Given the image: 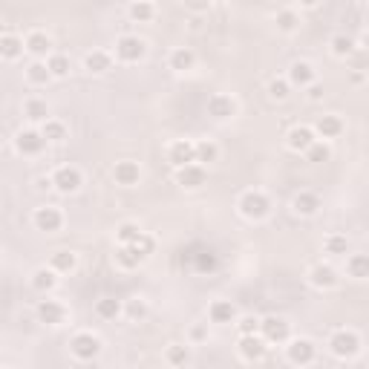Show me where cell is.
<instances>
[{
    "label": "cell",
    "instance_id": "obj_1",
    "mask_svg": "<svg viewBox=\"0 0 369 369\" xmlns=\"http://www.w3.org/2000/svg\"><path fill=\"white\" fill-rule=\"evenodd\" d=\"M237 211L242 219H249V223H263V219L272 214V200H268V193H263V190H245L237 200Z\"/></svg>",
    "mask_w": 369,
    "mask_h": 369
},
{
    "label": "cell",
    "instance_id": "obj_2",
    "mask_svg": "<svg viewBox=\"0 0 369 369\" xmlns=\"http://www.w3.org/2000/svg\"><path fill=\"white\" fill-rule=\"evenodd\" d=\"M326 347H329V352H332L335 358L352 361V358L361 355L363 340H361V335H358L355 329H335V332L329 335V340H326Z\"/></svg>",
    "mask_w": 369,
    "mask_h": 369
},
{
    "label": "cell",
    "instance_id": "obj_3",
    "mask_svg": "<svg viewBox=\"0 0 369 369\" xmlns=\"http://www.w3.org/2000/svg\"><path fill=\"white\" fill-rule=\"evenodd\" d=\"M102 349H104V340L95 332H78V335L69 337V355L76 361H84V363L95 361L98 355H102Z\"/></svg>",
    "mask_w": 369,
    "mask_h": 369
},
{
    "label": "cell",
    "instance_id": "obj_4",
    "mask_svg": "<svg viewBox=\"0 0 369 369\" xmlns=\"http://www.w3.org/2000/svg\"><path fill=\"white\" fill-rule=\"evenodd\" d=\"M113 55L121 64H139L147 55V41L141 35H118L116 46H113Z\"/></svg>",
    "mask_w": 369,
    "mask_h": 369
},
{
    "label": "cell",
    "instance_id": "obj_5",
    "mask_svg": "<svg viewBox=\"0 0 369 369\" xmlns=\"http://www.w3.org/2000/svg\"><path fill=\"white\" fill-rule=\"evenodd\" d=\"M49 185H53L58 193H67V196L78 193L84 185V174L76 165H61V167H55V174L49 176Z\"/></svg>",
    "mask_w": 369,
    "mask_h": 369
},
{
    "label": "cell",
    "instance_id": "obj_6",
    "mask_svg": "<svg viewBox=\"0 0 369 369\" xmlns=\"http://www.w3.org/2000/svg\"><path fill=\"white\" fill-rule=\"evenodd\" d=\"M268 347L272 343H286L291 337V323L280 314H268V317H260V332H257Z\"/></svg>",
    "mask_w": 369,
    "mask_h": 369
},
{
    "label": "cell",
    "instance_id": "obj_7",
    "mask_svg": "<svg viewBox=\"0 0 369 369\" xmlns=\"http://www.w3.org/2000/svg\"><path fill=\"white\" fill-rule=\"evenodd\" d=\"M286 358L294 366H309L317 358V343L312 337H288L286 340Z\"/></svg>",
    "mask_w": 369,
    "mask_h": 369
},
{
    "label": "cell",
    "instance_id": "obj_8",
    "mask_svg": "<svg viewBox=\"0 0 369 369\" xmlns=\"http://www.w3.org/2000/svg\"><path fill=\"white\" fill-rule=\"evenodd\" d=\"M309 286L317 288V291H332L340 286V272L332 265V263H314L309 268V274H306Z\"/></svg>",
    "mask_w": 369,
    "mask_h": 369
},
{
    "label": "cell",
    "instance_id": "obj_9",
    "mask_svg": "<svg viewBox=\"0 0 369 369\" xmlns=\"http://www.w3.org/2000/svg\"><path fill=\"white\" fill-rule=\"evenodd\" d=\"M32 225L43 234H55L64 228V211L58 205H41L32 211Z\"/></svg>",
    "mask_w": 369,
    "mask_h": 369
},
{
    "label": "cell",
    "instance_id": "obj_10",
    "mask_svg": "<svg viewBox=\"0 0 369 369\" xmlns=\"http://www.w3.org/2000/svg\"><path fill=\"white\" fill-rule=\"evenodd\" d=\"M43 147H46V141H43L38 127H23L15 133V151L20 156H41Z\"/></svg>",
    "mask_w": 369,
    "mask_h": 369
},
{
    "label": "cell",
    "instance_id": "obj_11",
    "mask_svg": "<svg viewBox=\"0 0 369 369\" xmlns=\"http://www.w3.org/2000/svg\"><path fill=\"white\" fill-rule=\"evenodd\" d=\"M23 49H27L35 61H46L53 55V38H49L43 29H32V32H27V38H23Z\"/></svg>",
    "mask_w": 369,
    "mask_h": 369
},
{
    "label": "cell",
    "instance_id": "obj_12",
    "mask_svg": "<svg viewBox=\"0 0 369 369\" xmlns=\"http://www.w3.org/2000/svg\"><path fill=\"white\" fill-rule=\"evenodd\" d=\"M167 162L174 165L176 170L179 167H188L196 162V147L190 139H176V141H170L167 144Z\"/></svg>",
    "mask_w": 369,
    "mask_h": 369
},
{
    "label": "cell",
    "instance_id": "obj_13",
    "mask_svg": "<svg viewBox=\"0 0 369 369\" xmlns=\"http://www.w3.org/2000/svg\"><path fill=\"white\" fill-rule=\"evenodd\" d=\"M208 116L216 121H228L237 116V98L228 92H214L208 98Z\"/></svg>",
    "mask_w": 369,
    "mask_h": 369
},
{
    "label": "cell",
    "instance_id": "obj_14",
    "mask_svg": "<svg viewBox=\"0 0 369 369\" xmlns=\"http://www.w3.org/2000/svg\"><path fill=\"white\" fill-rule=\"evenodd\" d=\"M237 352H239V358H242V361L257 363V361H263V358H265L268 343H265L260 335H242V337L237 340Z\"/></svg>",
    "mask_w": 369,
    "mask_h": 369
},
{
    "label": "cell",
    "instance_id": "obj_15",
    "mask_svg": "<svg viewBox=\"0 0 369 369\" xmlns=\"http://www.w3.org/2000/svg\"><path fill=\"white\" fill-rule=\"evenodd\" d=\"M286 81H288V87L306 90V87H312V84L317 81V69H314V64H309V61H294V64L288 67Z\"/></svg>",
    "mask_w": 369,
    "mask_h": 369
},
{
    "label": "cell",
    "instance_id": "obj_16",
    "mask_svg": "<svg viewBox=\"0 0 369 369\" xmlns=\"http://www.w3.org/2000/svg\"><path fill=\"white\" fill-rule=\"evenodd\" d=\"M35 317L46 326H61L67 321V306L61 300H41L35 306Z\"/></svg>",
    "mask_w": 369,
    "mask_h": 369
},
{
    "label": "cell",
    "instance_id": "obj_17",
    "mask_svg": "<svg viewBox=\"0 0 369 369\" xmlns=\"http://www.w3.org/2000/svg\"><path fill=\"white\" fill-rule=\"evenodd\" d=\"M205 182H208V170L202 165H196V162L176 170V185L185 188V190H200Z\"/></svg>",
    "mask_w": 369,
    "mask_h": 369
},
{
    "label": "cell",
    "instance_id": "obj_18",
    "mask_svg": "<svg viewBox=\"0 0 369 369\" xmlns=\"http://www.w3.org/2000/svg\"><path fill=\"white\" fill-rule=\"evenodd\" d=\"M113 179H116V185H121V188H133V185H139V182H141V167H139V162H133V159H121V162H116V167H113Z\"/></svg>",
    "mask_w": 369,
    "mask_h": 369
},
{
    "label": "cell",
    "instance_id": "obj_19",
    "mask_svg": "<svg viewBox=\"0 0 369 369\" xmlns=\"http://www.w3.org/2000/svg\"><path fill=\"white\" fill-rule=\"evenodd\" d=\"M314 136L321 139V141H332V139H337L340 133H343V118L340 116H335V113H326V116H317V121H314Z\"/></svg>",
    "mask_w": 369,
    "mask_h": 369
},
{
    "label": "cell",
    "instance_id": "obj_20",
    "mask_svg": "<svg viewBox=\"0 0 369 369\" xmlns=\"http://www.w3.org/2000/svg\"><path fill=\"white\" fill-rule=\"evenodd\" d=\"M239 317V312H237V306L231 303V300H214L211 306H208V321L211 323H216V326H228V323H234Z\"/></svg>",
    "mask_w": 369,
    "mask_h": 369
},
{
    "label": "cell",
    "instance_id": "obj_21",
    "mask_svg": "<svg viewBox=\"0 0 369 369\" xmlns=\"http://www.w3.org/2000/svg\"><path fill=\"white\" fill-rule=\"evenodd\" d=\"M314 141H317V136H314V130H312L309 125H298V127H291V130H288V136H286L288 151H294V153H306Z\"/></svg>",
    "mask_w": 369,
    "mask_h": 369
},
{
    "label": "cell",
    "instance_id": "obj_22",
    "mask_svg": "<svg viewBox=\"0 0 369 369\" xmlns=\"http://www.w3.org/2000/svg\"><path fill=\"white\" fill-rule=\"evenodd\" d=\"M321 208H323V202H321V196H317L314 190H300L291 200V211L298 214V216H317V211H321Z\"/></svg>",
    "mask_w": 369,
    "mask_h": 369
},
{
    "label": "cell",
    "instance_id": "obj_23",
    "mask_svg": "<svg viewBox=\"0 0 369 369\" xmlns=\"http://www.w3.org/2000/svg\"><path fill=\"white\" fill-rule=\"evenodd\" d=\"M84 69L90 72V76H107V72L113 69V55L107 53V49H92V53L84 55Z\"/></svg>",
    "mask_w": 369,
    "mask_h": 369
},
{
    "label": "cell",
    "instance_id": "obj_24",
    "mask_svg": "<svg viewBox=\"0 0 369 369\" xmlns=\"http://www.w3.org/2000/svg\"><path fill=\"white\" fill-rule=\"evenodd\" d=\"M49 268L61 277V274H72L78 268V254L69 251V249H58L53 257H49Z\"/></svg>",
    "mask_w": 369,
    "mask_h": 369
},
{
    "label": "cell",
    "instance_id": "obj_25",
    "mask_svg": "<svg viewBox=\"0 0 369 369\" xmlns=\"http://www.w3.org/2000/svg\"><path fill=\"white\" fill-rule=\"evenodd\" d=\"M196 64V53L190 46H176V49H170V55H167V67L174 69V72H190Z\"/></svg>",
    "mask_w": 369,
    "mask_h": 369
},
{
    "label": "cell",
    "instance_id": "obj_26",
    "mask_svg": "<svg viewBox=\"0 0 369 369\" xmlns=\"http://www.w3.org/2000/svg\"><path fill=\"white\" fill-rule=\"evenodd\" d=\"M23 38L20 35H15V32H4L0 35V58L4 61H18V58H23Z\"/></svg>",
    "mask_w": 369,
    "mask_h": 369
},
{
    "label": "cell",
    "instance_id": "obj_27",
    "mask_svg": "<svg viewBox=\"0 0 369 369\" xmlns=\"http://www.w3.org/2000/svg\"><path fill=\"white\" fill-rule=\"evenodd\" d=\"M58 280H61V277H58L49 265H38L35 272H32V277H29L32 288H35V291H41V294H49V291H53V288L58 286Z\"/></svg>",
    "mask_w": 369,
    "mask_h": 369
},
{
    "label": "cell",
    "instance_id": "obj_28",
    "mask_svg": "<svg viewBox=\"0 0 369 369\" xmlns=\"http://www.w3.org/2000/svg\"><path fill=\"white\" fill-rule=\"evenodd\" d=\"M23 116H27L32 125H43V121H49V104H46V98H38V95L27 98V102H23Z\"/></svg>",
    "mask_w": 369,
    "mask_h": 369
},
{
    "label": "cell",
    "instance_id": "obj_29",
    "mask_svg": "<svg viewBox=\"0 0 369 369\" xmlns=\"http://www.w3.org/2000/svg\"><path fill=\"white\" fill-rule=\"evenodd\" d=\"M355 49H358V41L347 32H337L329 38V53L335 58H349V55H355Z\"/></svg>",
    "mask_w": 369,
    "mask_h": 369
},
{
    "label": "cell",
    "instance_id": "obj_30",
    "mask_svg": "<svg viewBox=\"0 0 369 369\" xmlns=\"http://www.w3.org/2000/svg\"><path fill=\"white\" fill-rule=\"evenodd\" d=\"M38 130H41V136H43V141H46V144H61V141H67V139H69L67 125H64V121H58V118L43 121V125H41Z\"/></svg>",
    "mask_w": 369,
    "mask_h": 369
},
{
    "label": "cell",
    "instance_id": "obj_31",
    "mask_svg": "<svg viewBox=\"0 0 369 369\" xmlns=\"http://www.w3.org/2000/svg\"><path fill=\"white\" fill-rule=\"evenodd\" d=\"M165 361L174 369H185L190 363V343H170L165 349Z\"/></svg>",
    "mask_w": 369,
    "mask_h": 369
},
{
    "label": "cell",
    "instance_id": "obj_32",
    "mask_svg": "<svg viewBox=\"0 0 369 369\" xmlns=\"http://www.w3.org/2000/svg\"><path fill=\"white\" fill-rule=\"evenodd\" d=\"M274 23H277V29L280 32H298L300 29V15H298V9L294 6H286V9H277L274 12Z\"/></svg>",
    "mask_w": 369,
    "mask_h": 369
},
{
    "label": "cell",
    "instance_id": "obj_33",
    "mask_svg": "<svg viewBox=\"0 0 369 369\" xmlns=\"http://www.w3.org/2000/svg\"><path fill=\"white\" fill-rule=\"evenodd\" d=\"M127 15L136 23H151L156 18V4H151V0H133L127 6Z\"/></svg>",
    "mask_w": 369,
    "mask_h": 369
},
{
    "label": "cell",
    "instance_id": "obj_34",
    "mask_svg": "<svg viewBox=\"0 0 369 369\" xmlns=\"http://www.w3.org/2000/svg\"><path fill=\"white\" fill-rule=\"evenodd\" d=\"M147 300L144 298H130V300H125L121 303V314L127 317V321H133V323H141L144 317H147Z\"/></svg>",
    "mask_w": 369,
    "mask_h": 369
},
{
    "label": "cell",
    "instance_id": "obj_35",
    "mask_svg": "<svg viewBox=\"0 0 369 369\" xmlns=\"http://www.w3.org/2000/svg\"><path fill=\"white\" fill-rule=\"evenodd\" d=\"M46 69H49V76H53V78H67L72 72V61L64 53H53L46 58Z\"/></svg>",
    "mask_w": 369,
    "mask_h": 369
},
{
    "label": "cell",
    "instance_id": "obj_36",
    "mask_svg": "<svg viewBox=\"0 0 369 369\" xmlns=\"http://www.w3.org/2000/svg\"><path fill=\"white\" fill-rule=\"evenodd\" d=\"M193 147H196V165H211V162H216L219 159V147H216V141H211V139H200V141H193Z\"/></svg>",
    "mask_w": 369,
    "mask_h": 369
},
{
    "label": "cell",
    "instance_id": "obj_37",
    "mask_svg": "<svg viewBox=\"0 0 369 369\" xmlns=\"http://www.w3.org/2000/svg\"><path fill=\"white\" fill-rule=\"evenodd\" d=\"M347 274L352 280H366L369 277V257L366 254H349L347 257Z\"/></svg>",
    "mask_w": 369,
    "mask_h": 369
},
{
    "label": "cell",
    "instance_id": "obj_38",
    "mask_svg": "<svg viewBox=\"0 0 369 369\" xmlns=\"http://www.w3.org/2000/svg\"><path fill=\"white\" fill-rule=\"evenodd\" d=\"M27 81L32 87H46L49 81H53V76H49V69H46V61H32L27 67Z\"/></svg>",
    "mask_w": 369,
    "mask_h": 369
},
{
    "label": "cell",
    "instance_id": "obj_39",
    "mask_svg": "<svg viewBox=\"0 0 369 369\" xmlns=\"http://www.w3.org/2000/svg\"><path fill=\"white\" fill-rule=\"evenodd\" d=\"M323 251L332 254V257H347L349 254V239H347V234H329L323 239Z\"/></svg>",
    "mask_w": 369,
    "mask_h": 369
},
{
    "label": "cell",
    "instance_id": "obj_40",
    "mask_svg": "<svg viewBox=\"0 0 369 369\" xmlns=\"http://www.w3.org/2000/svg\"><path fill=\"white\" fill-rule=\"evenodd\" d=\"M95 314L102 317V321H116V317H121V300H116V298L95 300Z\"/></svg>",
    "mask_w": 369,
    "mask_h": 369
},
{
    "label": "cell",
    "instance_id": "obj_41",
    "mask_svg": "<svg viewBox=\"0 0 369 369\" xmlns=\"http://www.w3.org/2000/svg\"><path fill=\"white\" fill-rule=\"evenodd\" d=\"M139 234H141L139 223H133V219H125V223L116 228V242H118V245H133V242L139 239Z\"/></svg>",
    "mask_w": 369,
    "mask_h": 369
},
{
    "label": "cell",
    "instance_id": "obj_42",
    "mask_svg": "<svg viewBox=\"0 0 369 369\" xmlns=\"http://www.w3.org/2000/svg\"><path fill=\"white\" fill-rule=\"evenodd\" d=\"M116 265H118V268H125V272H133V268L141 265V260L133 254L130 245H118V249H116Z\"/></svg>",
    "mask_w": 369,
    "mask_h": 369
},
{
    "label": "cell",
    "instance_id": "obj_43",
    "mask_svg": "<svg viewBox=\"0 0 369 369\" xmlns=\"http://www.w3.org/2000/svg\"><path fill=\"white\" fill-rule=\"evenodd\" d=\"M306 159L312 162V165H323V162H329L332 159V147H329V141H321L317 139L309 151H306Z\"/></svg>",
    "mask_w": 369,
    "mask_h": 369
},
{
    "label": "cell",
    "instance_id": "obj_44",
    "mask_svg": "<svg viewBox=\"0 0 369 369\" xmlns=\"http://www.w3.org/2000/svg\"><path fill=\"white\" fill-rule=\"evenodd\" d=\"M130 249H133V254H136V257L144 263L147 257H151V254L156 251V239H153L151 234H144V231H141V234H139V239L130 245Z\"/></svg>",
    "mask_w": 369,
    "mask_h": 369
},
{
    "label": "cell",
    "instance_id": "obj_45",
    "mask_svg": "<svg viewBox=\"0 0 369 369\" xmlns=\"http://www.w3.org/2000/svg\"><path fill=\"white\" fill-rule=\"evenodd\" d=\"M234 326L239 329V337L242 335H257L260 332V317H254V314H239L237 321H234Z\"/></svg>",
    "mask_w": 369,
    "mask_h": 369
},
{
    "label": "cell",
    "instance_id": "obj_46",
    "mask_svg": "<svg viewBox=\"0 0 369 369\" xmlns=\"http://www.w3.org/2000/svg\"><path fill=\"white\" fill-rule=\"evenodd\" d=\"M265 90H268V95H272L274 102H286L288 92H291V87H288V81H286V78H272Z\"/></svg>",
    "mask_w": 369,
    "mask_h": 369
},
{
    "label": "cell",
    "instance_id": "obj_47",
    "mask_svg": "<svg viewBox=\"0 0 369 369\" xmlns=\"http://www.w3.org/2000/svg\"><path fill=\"white\" fill-rule=\"evenodd\" d=\"M216 268V254L214 251H200L196 254V272H214Z\"/></svg>",
    "mask_w": 369,
    "mask_h": 369
},
{
    "label": "cell",
    "instance_id": "obj_48",
    "mask_svg": "<svg viewBox=\"0 0 369 369\" xmlns=\"http://www.w3.org/2000/svg\"><path fill=\"white\" fill-rule=\"evenodd\" d=\"M306 95H309V102H321V98L326 95V87L321 81H314L312 87H306Z\"/></svg>",
    "mask_w": 369,
    "mask_h": 369
},
{
    "label": "cell",
    "instance_id": "obj_49",
    "mask_svg": "<svg viewBox=\"0 0 369 369\" xmlns=\"http://www.w3.org/2000/svg\"><path fill=\"white\" fill-rule=\"evenodd\" d=\"M208 337V323H196L190 326V343H202Z\"/></svg>",
    "mask_w": 369,
    "mask_h": 369
},
{
    "label": "cell",
    "instance_id": "obj_50",
    "mask_svg": "<svg viewBox=\"0 0 369 369\" xmlns=\"http://www.w3.org/2000/svg\"><path fill=\"white\" fill-rule=\"evenodd\" d=\"M188 6H190L193 12H208V9H211V4H188Z\"/></svg>",
    "mask_w": 369,
    "mask_h": 369
},
{
    "label": "cell",
    "instance_id": "obj_51",
    "mask_svg": "<svg viewBox=\"0 0 369 369\" xmlns=\"http://www.w3.org/2000/svg\"><path fill=\"white\" fill-rule=\"evenodd\" d=\"M0 151H4V136H0Z\"/></svg>",
    "mask_w": 369,
    "mask_h": 369
}]
</instances>
